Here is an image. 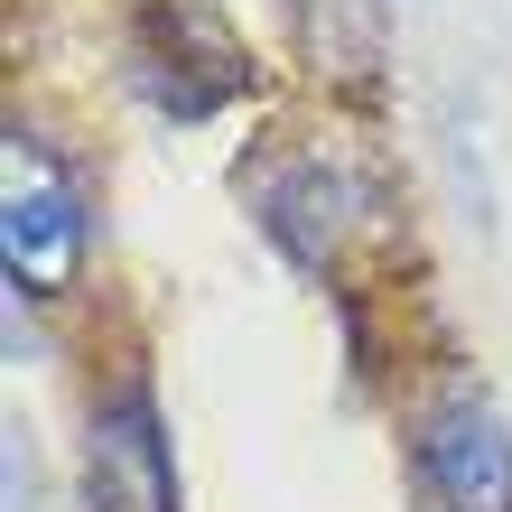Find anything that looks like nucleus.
Masks as SVG:
<instances>
[{
	"label": "nucleus",
	"mask_w": 512,
	"mask_h": 512,
	"mask_svg": "<svg viewBox=\"0 0 512 512\" xmlns=\"http://www.w3.org/2000/svg\"><path fill=\"white\" fill-rule=\"evenodd\" d=\"M94 261V177L56 131L10 122L0 149V270L10 298H75Z\"/></svg>",
	"instance_id": "nucleus-1"
},
{
	"label": "nucleus",
	"mask_w": 512,
	"mask_h": 512,
	"mask_svg": "<svg viewBox=\"0 0 512 512\" xmlns=\"http://www.w3.org/2000/svg\"><path fill=\"white\" fill-rule=\"evenodd\" d=\"M252 224L308 270V280H326V270L354 252V233L373 224V187L336 149H289V159H270L252 177Z\"/></svg>",
	"instance_id": "nucleus-5"
},
{
	"label": "nucleus",
	"mask_w": 512,
	"mask_h": 512,
	"mask_svg": "<svg viewBox=\"0 0 512 512\" xmlns=\"http://www.w3.org/2000/svg\"><path fill=\"white\" fill-rule=\"evenodd\" d=\"M122 84L159 122H215L224 103L252 94V56L196 0H140L122 28Z\"/></svg>",
	"instance_id": "nucleus-3"
},
{
	"label": "nucleus",
	"mask_w": 512,
	"mask_h": 512,
	"mask_svg": "<svg viewBox=\"0 0 512 512\" xmlns=\"http://www.w3.org/2000/svg\"><path fill=\"white\" fill-rule=\"evenodd\" d=\"M410 485L429 512H512V419L475 373H438L410 401Z\"/></svg>",
	"instance_id": "nucleus-4"
},
{
	"label": "nucleus",
	"mask_w": 512,
	"mask_h": 512,
	"mask_svg": "<svg viewBox=\"0 0 512 512\" xmlns=\"http://www.w3.org/2000/svg\"><path fill=\"white\" fill-rule=\"evenodd\" d=\"M84 512H187V475H177L168 401L140 364L103 373L84 391V438H75Z\"/></svg>",
	"instance_id": "nucleus-2"
},
{
	"label": "nucleus",
	"mask_w": 512,
	"mask_h": 512,
	"mask_svg": "<svg viewBox=\"0 0 512 512\" xmlns=\"http://www.w3.org/2000/svg\"><path fill=\"white\" fill-rule=\"evenodd\" d=\"M298 56L326 84H373L391 56V0H289Z\"/></svg>",
	"instance_id": "nucleus-6"
}]
</instances>
